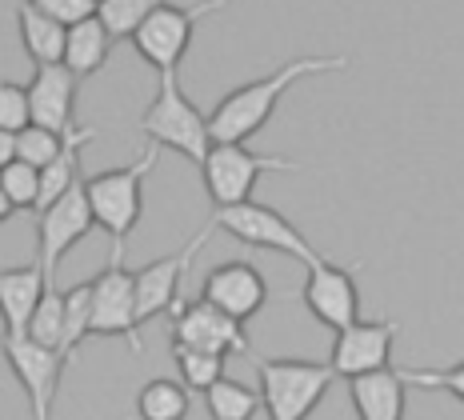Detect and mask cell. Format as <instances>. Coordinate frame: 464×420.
Segmentation results:
<instances>
[{
    "mask_svg": "<svg viewBox=\"0 0 464 420\" xmlns=\"http://www.w3.org/2000/svg\"><path fill=\"white\" fill-rule=\"evenodd\" d=\"M92 224H96V212L89 197V177H81L61 200H53L41 212V220H36V244H41V265L48 269L53 280H56V265L64 260V252L89 237Z\"/></svg>",
    "mask_w": 464,
    "mask_h": 420,
    "instance_id": "30bf717a",
    "label": "cell"
},
{
    "mask_svg": "<svg viewBox=\"0 0 464 420\" xmlns=\"http://www.w3.org/2000/svg\"><path fill=\"white\" fill-rule=\"evenodd\" d=\"M212 224L225 229L228 237H237L240 244H253V249L285 252V257H296V260H304V265L324 260V252L313 249V240H308L293 220L280 217L276 209H268V204H256V200L228 204V209L212 212Z\"/></svg>",
    "mask_w": 464,
    "mask_h": 420,
    "instance_id": "8992f818",
    "label": "cell"
},
{
    "mask_svg": "<svg viewBox=\"0 0 464 420\" xmlns=\"http://www.w3.org/2000/svg\"><path fill=\"white\" fill-rule=\"evenodd\" d=\"M348 68V56H296V61L273 68L268 76L240 84L228 96H220V104L208 112L212 121V136L217 141H248L273 121L280 96L293 89L304 76H321V73H341Z\"/></svg>",
    "mask_w": 464,
    "mask_h": 420,
    "instance_id": "6da1fadb",
    "label": "cell"
},
{
    "mask_svg": "<svg viewBox=\"0 0 464 420\" xmlns=\"http://www.w3.org/2000/svg\"><path fill=\"white\" fill-rule=\"evenodd\" d=\"M112 44H116V33L109 28L101 13L84 16V21L69 24V53H64V64L76 68L81 76H92L109 64L112 56Z\"/></svg>",
    "mask_w": 464,
    "mask_h": 420,
    "instance_id": "ffe728a7",
    "label": "cell"
},
{
    "mask_svg": "<svg viewBox=\"0 0 464 420\" xmlns=\"http://www.w3.org/2000/svg\"><path fill=\"white\" fill-rule=\"evenodd\" d=\"M140 132L149 136V141H157L160 149L180 152L185 161L197 164V169L205 164L212 141H217L208 112H200L185 96V89H180L177 68L157 73V96H152L149 109L140 116Z\"/></svg>",
    "mask_w": 464,
    "mask_h": 420,
    "instance_id": "7a4b0ae2",
    "label": "cell"
},
{
    "mask_svg": "<svg viewBox=\"0 0 464 420\" xmlns=\"http://www.w3.org/2000/svg\"><path fill=\"white\" fill-rule=\"evenodd\" d=\"M301 161H288V156H260L245 141H212V149L200 164V177H205V192L217 209L228 204H245L253 200V189L260 181V172H301Z\"/></svg>",
    "mask_w": 464,
    "mask_h": 420,
    "instance_id": "277c9868",
    "label": "cell"
},
{
    "mask_svg": "<svg viewBox=\"0 0 464 420\" xmlns=\"http://www.w3.org/2000/svg\"><path fill=\"white\" fill-rule=\"evenodd\" d=\"M48 285H56V280L48 277L41 257L28 260V265L0 269V312H5V332H28V320H33V312L48 292Z\"/></svg>",
    "mask_w": 464,
    "mask_h": 420,
    "instance_id": "ac0fdd59",
    "label": "cell"
},
{
    "mask_svg": "<svg viewBox=\"0 0 464 420\" xmlns=\"http://www.w3.org/2000/svg\"><path fill=\"white\" fill-rule=\"evenodd\" d=\"M92 337H124L132 353H144L140 340V308H137V272H129L121 260H109V269L92 280Z\"/></svg>",
    "mask_w": 464,
    "mask_h": 420,
    "instance_id": "9c48e42d",
    "label": "cell"
},
{
    "mask_svg": "<svg viewBox=\"0 0 464 420\" xmlns=\"http://www.w3.org/2000/svg\"><path fill=\"white\" fill-rule=\"evenodd\" d=\"M0 345H5V360L13 368V376L21 380V388L28 393L33 416L48 420L56 413V393H61V373L69 365V357L61 348L44 345V340L28 337V332H5Z\"/></svg>",
    "mask_w": 464,
    "mask_h": 420,
    "instance_id": "ba28073f",
    "label": "cell"
},
{
    "mask_svg": "<svg viewBox=\"0 0 464 420\" xmlns=\"http://www.w3.org/2000/svg\"><path fill=\"white\" fill-rule=\"evenodd\" d=\"M33 124V96L24 84L5 81L0 84V129L5 132H21Z\"/></svg>",
    "mask_w": 464,
    "mask_h": 420,
    "instance_id": "f546056e",
    "label": "cell"
},
{
    "mask_svg": "<svg viewBox=\"0 0 464 420\" xmlns=\"http://www.w3.org/2000/svg\"><path fill=\"white\" fill-rule=\"evenodd\" d=\"M64 136L69 132H56V129H48V124L33 121L28 129L16 132V141H21V156H16V161H28V164H36V169H44V164H53L56 156H61Z\"/></svg>",
    "mask_w": 464,
    "mask_h": 420,
    "instance_id": "83f0119b",
    "label": "cell"
},
{
    "mask_svg": "<svg viewBox=\"0 0 464 420\" xmlns=\"http://www.w3.org/2000/svg\"><path fill=\"white\" fill-rule=\"evenodd\" d=\"M225 5H232V0H197V5H185V8L160 5L157 13L137 28V36H132L140 61L152 64L157 73H164V68H180L188 44H192V28L205 21L208 13H220Z\"/></svg>",
    "mask_w": 464,
    "mask_h": 420,
    "instance_id": "52a82bcc",
    "label": "cell"
},
{
    "mask_svg": "<svg viewBox=\"0 0 464 420\" xmlns=\"http://www.w3.org/2000/svg\"><path fill=\"white\" fill-rule=\"evenodd\" d=\"M33 5H41L44 13L61 16L64 24H76V21H84V16H92L96 8H101V0H33Z\"/></svg>",
    "mask_w": 464,
    "mask_h": 420,
    "instance_id": "4dcf8cb0",
    "label": "cell"
},
{
    "mask_svg": "<svg viewBox=\"0 0 464 420\" xmlns=\"http://www.w3.org/2000/svg\"><path fill=\"white\" fill-rule=\"evenodd\" d=\"M212 229H217V224L208 220L205 229H200L197 237L185 244V249H177V252H169V257H160V260H152V265L137 269V308H140V320H152V317H160V312H172L180 305V285H185L192 260H197V252L205 249V240H208Z\"/></svg>",
    "mask_w": 464,
    "mask_h": 420,
    "instance_id": "4fadbf2b",
    "label": "cell"
},
{
    "mask_svg": "<svg viewBox=\"0 0 464 420\" xmlns=\"http://www.w3.org/2000/svg\"><path fill=\"white\" fill-rule=\"evenodd\" d=\"M301 297H304V308L333 332L361 320V292H356V280H353V265H336L328 257L308 265V280Z\"/></svg>",
    "mask_w": 464,
    "mask_h": 420,
    "instance_id": "7c38bea8",
    "label": "cell"
},
{
    "mask_svg": "<svg viewBox=\"0 0 464 420\" xmlns=\"http://www.w3.org/2000/svg\"><path fill=\"white\" fill-rule=\"evenodd\" d=\"M16 24H21V44H24V53L33 56L36 64H56V61H64V53H69V24H64L61 16L44 13L41 5L24 0V5L16 8Z\"/></svg>",
    "mask_w": 464,
    "mask_h": 420,
    "instance_id": "d6986e66",
    "label": "cell"
},
{
    "mask_svg": "<svg viewBox=\"0 0 464 420\" xmlns=\"http://www.w3.org/2000/svg\"><path fill=\"white\" fill-rule=\"evenodd\" d=\"M409 380L404 368H369V373L348 376V396L361 420H401L404 416V396H409Z\"/></svg>",
    "mask_w": 464,
    "mask_h": 420,
    "instance_id": "e0dca14e",
    "label": "cell"
},
{
    "mask_svg": "<svg viewBox=\"0 0 464 420\" xmlns=\"http://www.w3.org/2000/svg\"><path fill=\"white\" fill-rule=\"evenodd\" d=\"M16 156H21V141H16V132H5V129H0V164L16 161Z\"/></svg>",
    "mask_w": 464,
    "mask_h": 420,
    "instance_id": "1f68e13d",
    "label": "cell"
},
{
    "mask_svg": "<svg viewBox=\"0 0 464 420\" xmlns=\"http://www.w3.org/2000/svg\"><path fill=\"white\" fill-rule=\"evenodd\" d=\"M160 5H169V0H101V8H96V13L109 21V28L116 33V41H132V36H137V28L149 21Z\"/></svg>",
    "mask_w": 464,
    "mask_h": 420,
    "instance_id": "484cf974",
    "label": "cell"
},
{
    "mask_svg": "<svg viewBox=\"0 0 464 420\" xmlns=\"http://www.w3.org/2000/svg\"><path fill=\"white\" fill-rule=\"evenodd\" d=\"M84 76L69 68L64 61L56 64H36L33 81H28V96H33V121L48 124L56 132H69L72 129V101L76 89H81Z\"/></svg>",
    "mask_w": 464,
    "mask_h": 420,
    "instance_id": "2e32d148",
    "label": "cell"
},
{
    "mask_svg": "<svg viewBox=\"0 0 464 420\" xmlns=\"http://www.w3.org/2000/svg\"><path fill=\"white\" fill-rule=\"evenodd\" d=\"M188 393L192 388L185 380H169V376L149 380L137 396V413L144 420H180L188 416Z\"/></svg>",
    "mask_w": 464,
    "mask_h": 420,
    "instance_id": "603a6c76",
    "label": "cell"
},
{
    "mask_svg": "<svg viewBox=\"0 0 464 420\" xmlns=\"http://www.w3.org/2000/svg\"><path fill=\"white\" fill-rule=\"evenodd\" d=\"M92 280H81L64 292V357H76V348L92 337Z\"/></svg>",
    "mask_w": 464,
    "mask_h": 420,
    "instance_id": "cb8c5ba5",
    "label": "cell"
},
{
    "mask_svg": "<svg viewBox=\"0 0 464 420\" xmlns=\"http://www.w3.org/2000/svg\"><path fill=\"white\" fill-rule=\"evenodd\" d=\"M13 212H41V169L28 161L0 164V217Z\"/></svg>",
    "mask_w": 464,
    "mask_h": 420,
    "instance_id": "44dd1931",
    "label": "cell"
},
{
    "mask_svg": "<svg viewBox=\"0 0 464 420\" xmlns=\"http://www.w3.org/2000/svg\"><path fill=\"white\" fill-rule=\"evenodd\" d=\"M260 396H265V413L273 420H304L321 405V396L341 376L336 365H316V360H260Z\"/></svg>",
    "mask_w": 464,
    "mask_h": 420,
    "instance_id": "5b68a950",
    "label": "cell"
},
{
    "mask_svg": "<svg viewBox=\"0 0 464 420\" xmlns=\"http://www.w3.org/2000/svg\"><path fill=\"white\" fill-rule=\"evenodd\" d=\"M28 337L44 340V345L64 353V292H56V285H48L41 305H36L33 320H28Z\"/></svg>",
    "mask_w": 464,
    "mask_h": 420,
    "instance_id": "4316f807",
    "label": "cell"
},
{
    "mask_svg": "<svg viewBox=\"0 0 464 420\" xmlns=\"http://www.w3.org/2000/svg\"><path fill=\"white\" fill-rule=\"evenodd\" d=\"M404 380L412 388H432V393H449L464 405V360L449 368H404Z\"/></svg>",
    "mask_w": 464,
    "mask_h": 420,
    "instance_id": "f1b7e54d",
    "label": "cell"
},
{
    "mask_svg": "<svg viewBox=\"0 0 464 420\" xmlns=\"http://www.w3.org/2000/svg\"><path fill=\"white\" fill-rule=\"evenodd\" d=\"M172 365H177V373H180V380H185L188 388L208 393V388L225 376L228 357L212 353V348H197V345H180V340H172Z\"/></svg>",
    "mask_w": 464,
    "mask_h": 420,
    "instance_id": "7402d4cb",
    "label": "cell"
},
{
    "mask_svg": "<svg viewBox=\"0 0 464 420\" xmlns=\"http://www.w3.org/2000/svg\"><path fill=\"white\" fill-rule=\"evenodd\" d=\"M205 400H208V413L217 420H248V416L260 413V400L265 396H256L253 388L240 385V380L220 376L217 385L205 393Z\"/></svg>",
    "mask_w": 464,
    "mask_h": 420,
    "instance_id": "d4e9b609",
    "label": "cell"
},
{
    "mask_svg": "<svg viewBox=\"0 0 464 420\" xmlns=\"http://www.w3.org/2000/svg\"><path fill=\"white\" fill-rule=\"evenodd\" d=\"M401 325L396 320H353L348 328L336 332L333 340V365L344 380L369 368H384L392 357V340Z\"/></svg>",
    "mask_w": 464,
    "mask_h": 420,
    "instance_id": "5bb4252c",
    "label": "cell"
},
{
    "mask_svg": "<svg viewBox=\"0 0 464 420\" xmlns=\"http://www.w3.org/2000/svg\"><path fill=\"white\" fill-rule=\"evenodd\" d=\"M172 340L180 345H197V348H212V353H253V340L245 332V320H237L232 312L217 308L208 297L200 300H180L172 308Z\"/></svg>",
    "mask_w": 464,
    "mask_h": 420,
    "instance_id": "8fae6325",
    "label": "cell"
},
{
    "mask_svg": "<svg viewBox=\"0 0 464 420\" xmlns=\"http://www.w3.org/2000/svg\"><path fill=\"white\" fill-rule=\"evenodd\" d=\"M157 161H160V144L149 141V149H144L137 161L89 177V197H92L96 224L112 237V257L116 260L124 257V244H129L132 229H137L140 217H144V177L157 169Z\"/></svg>",
    "mask_w": 464,
    "mask_h": 420,
    "instance_id": "3957f363",
    "label": "cell"
},
{
    "mask_svg": "<svg viewBox=\"0 0 464 420\" xmlns=\"http://www.w3.org/2000/svg\"><path fill=\"white\" fill-rule=\"evenodd\" d=\"M200 297H208L212 305L232 312L237 320H248L265 308L268 285L248 260H225V265H217L205 277V292Z\"/></svg>",
    "mask_w": 464,
    "mask_h": 420,
    "instance_id": "9a60e30c",
    "label": "cell"
}]
</instances>
